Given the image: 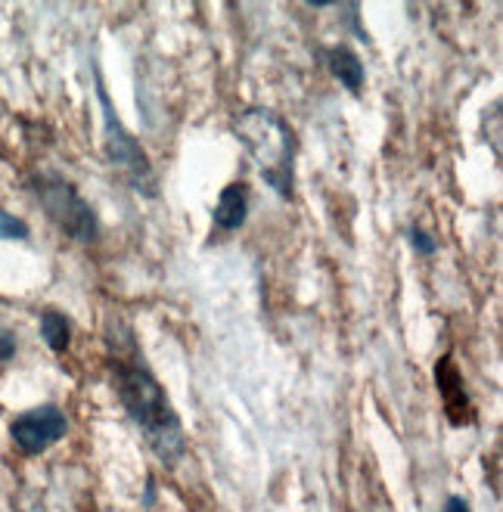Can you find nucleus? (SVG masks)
Instances as JSON below:
<instances>
[{"label": "nucleus", "mask_w": 503, "mask_h": 512, "mask_svg": "<svg viewBox=\"0 0 503 512\" xmlns=\"http://www.w3.org/2000/svg\"><path fill=\"white\" fill-rule=\"evenodd\" d=\"M97 97H100V109H103V128H106V159L112 162V168L122 171V177L140 193L156 196V174H153V162L146 159L143 146L137 143V137L122 125V118L112 109V100L103 87V78L97 75Z\"/></svg>", "instance_id": "7ed1b4c3"}, {"label": "nucleus", "mask_w": 503, "mask_h": 512, "mask_svg": "<svg viewBox=\"0 0 503 512\" xmlns=\"http://www.w3.org/2000/svg\"><path fill=\"white\" fill-rule=\"evenodd\" d=\"M249 218V187L243 180H233L227 184L218 196V205H215V227L230 233V230H240Z\"/></svg>", "instance_id": "0eeeda50"}, {"label": "nucleus", "mask_w": 503, "mask_h": 512, "mask_svg": "<svg viewBox=\"0 0 503 512\" xmlns=\"http://www.w3.org/2000/svg\"><path fill=\"white\" fill-rule=\"evenodd\" d=\"M327 66L333 72V78L351 90V94H361V87H364V63H361V56L354 53L351 47L339 44V47H330L327 50Z\"/></svg>", "instance_id": "6e6552de"}, {"label": "nucleus", "mask_w": 503, "mask_h": 512, "mask_svg": "<svg viewBox=\"0 0 503 512\" xmlns=\"http://www.w3.org/2000/svg\"><path fill=\"white\" fill-rule=\"evenodd\" d=\"M435 382H438L441 398H445V410L451 416V423L454 426L472 423V407H469V398H466L463 376L454 367V357H441L438 360V364H435Z\"/></svg>", "instance_id": "423d86ee"}, {"label": "nucleus", "mask_w": 503, "mask_h": 512, "mask_svg": "<svg viewBox=\"0 0 503 512\" xmlns=\"http://www.w3.org/2000/svg\"><path fill=\"white\" fill-rule=\"evenodd\" d=\"M445 512H469V503L463 500V497H448V503H445Z\"/></svg>", "instance_id": "ddd939ff"}, {"label": "nucleus", "mask_w": 503, "mask_h": 512, "mask_svg": "<svg viewBox=\"0 0 503 512\" xmlns=\"http://www.w3.org/2000/svg\"><path fill=\"white\" fill-rule=\"evenodd\" d=\"M38 202L47 212V218L69 233L78 243H94L97 239V215L94 208L84 202V196L69 184V180L47 177L38 184Z\"/></svg>", "instance_id": "20e7f679"}, {"label": "nucleus", "mask_w": 503, "mask_h": 512, "mask_svg": "<svg viewBox=\"0 0 503 512\" xmlns=\"http://www.w3.org/2000/svg\"><path fill=\"white\" fill-rule=\"evenodd\" d=\"M410 246L417 249L420 255H435L438 252V239L423 227H410Z\"/></svg>", "instance_id": "9b49d317"}, {"label": "nucleus", "mask_w": 503, "mask_h": 512, "mask_svg": "<svg viewBox=\"0 0 503 512\" xmlns=\"http://www.w3.org/2000/svg\"><path fill=\"white\" fill-rule=\"evenodd\" d=\"M66 429H69L66 413L56 404H44V407L25 410L22 416H16L13 426H10V435H13V441L22 454L35 457V454H44L47 447H53L59 438H63Z\"/></svg>", "instance_id": "39448f33"}, {"label": "nucleus", "mask_w": 503, "mask_h": 512, "mask_svg": "<svg viewBox=\"0 0 503 512\" xmlns=\"http://www.w3.org/2000/svg\"><path fill=\"white\" fill-rule=\"evenodd\" d=\"M233 134L240 137L246 153L258 165L264 184L280 199H292L295 134L283 118L268 106H246L233 118Z\"/></svg>", "instance_id": "f03ea898"}, {"label": "nucleus", "mask_w": 503, "mask_h": 512, "mask_svg": "<svg viewBox=\"0 0 503 512\" xmlns=\"http://www.w3.org/2000/svg\"><path fill=\"white\" fill-rule=\"evenodd\" d=\"M0 239H28V224L0 208Z\"/></svg>", "instance_id": "9d476101"}, {"label": "nucleus", "mask_w": 503, "mask_h": 512, "mask_svg": "<svg viewBox=\"0 0 503 512\" xmlns=\"http://www.w3.org/2000/svg\"><path fill=\"white\" fill-rule=\"evenodd\" d=\"M13 354H16V336L0 329V360H10Z\"/></svg>", "instance_id": "f8f14e48"}, {"label": "nucleus", "mask_w": 503, "mask_h": 512, "mask_svg": "<svg viewBox=\"0 0 503 512\" xmlns=\"http://www.w3.org/2000/svg\"><path fill=\"white\" fill-rule=\"evenodd\" d=\"M112 376L118 388V401L134 419V426L140 429L153 454L168 466L181 460L187 450L184 426L153 370L140 364V360H118Z\"/></svg>", "instance_id": "f257e3e1"}, {"label": "nucleus", "mask_w": 503, "mask_h": 512, "mask_svg": "<svg viewBox=\"0 0 503 512\" xmlns=\"http://www.w3.org/2000/svg\"><path fill=\"white\" fill-rule=\"evenodd\" d=\"M41 339L47 342L50 351H66L72 342V323L66 314L59 311H44L41 314Z\"/></svg>", "instance_id": "1a4fd4ad"}]
</instances>
